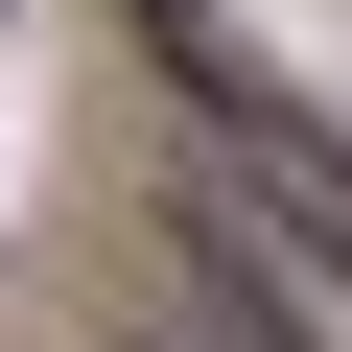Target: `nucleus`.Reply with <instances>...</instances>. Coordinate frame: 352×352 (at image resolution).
Listing matches in <instances>:
<instances>
[]
</instances>
